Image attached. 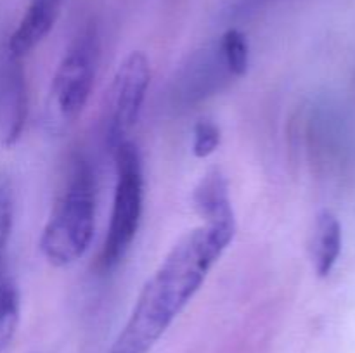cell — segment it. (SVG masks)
Instances as JSON below:
<instances>
[{"label": "cell", "mask_w": 355, "mask_h": 353, "mask_svg": "<svg viewBox=\"0 0 355 353\" xmlns=\"http://www.w3.org/2000/svg\"><path fill=\"white\" fill-rule=\"evenodd\" d=\"M236 235V227L203 224L184 234L146 280L127 324L110 353H149L196 296L215 263Z\"/></svg>", "instance_id": "6da1fadb"}, {"label": "cell", "mask_w": 355, "mask_h": 353, "mask_svg": "<svg viewBox=\"0 0 355 353\" xmlns=\"http://www.w3.org/2000/svg\"><path fill=\"white\" fill-rule=\"evenodd\" d=\"M96 227V176L83 156L69 163L59 194L40 237V251L54 266L75 263L89 249Z\"/></svg>", "instance_id": "7a4b0ae2"}, {"label": "cell", "mask_w": 355, "mask_h": 353, "mask_svg": "<svg viewBox=\"0 0 355 353\" xmlns=\"http://www.w3.org/2000/svg\"><path fill=\"white\" fill-rule=\"evenodd\" d=\"M116 166L113 210L103 246L101 263L114 269L130 249L139 230L144 203V173L141 151L132 141H125L113 151Z\"/></svg>", "instance_id": "3957f363"}, {"label": "cell", "mask_w": 355, "mask_h": 353, "mask_svg": "<svg viewBox=\"0 0 355 353\" xmlns=\"http://www.w3.org/2000/svg\"><path fill=\"white\" fill-rule=\"evenodd\" d=\"M101 40L94 24L83 28L62 55L49 93V111L62 125L83 113L96 82Z\"/></svg>", "instance_id": "277c9868"}, {"label": "cell", "mask_w": 355, "mask_h": 353, "mask_svg": "<svg viewBox=\"0 0 355 353\" xmlns=\"http://www.w3.org/2000/svg\"><path fill=\"white\" fill-rule=\"evenodd\" d=\"M151 83V64L142 51H134L123 59L113 76L104 107V135L111 152L128 141V132L141 116Z\"/></svg>", "instance_id": "5b68a950"}, {"label": "cell", "mask_w": 355, "mask_h": 353, "mask_svg": "<svg viewBox=\"0 0 355 353\" xmlns=\"http://www.w3.org/2000/svg\"><path fill=\"white\" fill-rule=\"evenodd\" d=\"M28 116V87L23 57L0 47V144L12 147L23 134Z\"/></svg>", "instance_id": "8992f818"}, {"label": "cell", "mask_w": 355, "mask_h": 353, "mask_svg": "<svg viewBox=\"0 0 355 353\" xmlns=\"http://www.w3.org/2000/svg\"><path fill=\"white\" fill-rule=\"evenodd\" d=\"M193 203L203 224L236 227L234 208L229 196V182L220 168L208 170L193 194Z\"/></svg>", "instance_id": "52a82bcc"}, {"label": "cell", "mask_w": 355, "mask_h": 353, "mask_svg": "<svg viewBox=\"0 0 355 353\" xmlns=\"http://www.w3.org/2000/svg\"><path fill=\"white\" fill-rule=\"evenodd\" d=\"M62 0H30L19 24L10 35L7 47L19 57L33 51L54 28Z\"/></svg>", "instance_id": "ba28073f"}, {"label": "cell", "mask_w": 355, "mask_h": 353, "mask_svg": "<svg viewBox=\"0 0 355 353\" xmlns=\"http://www.w3.org/2000/svg\"><path fill=\"white\" fill-rule=\"evenodd\" d=\"M343 234L338 217L329 210H321L314 220L311 235V258L314 272L328 277L342 255Z\"/></svg>", "instance_id": "9c48e42d"}, {"label": "cell", "mask_w": 355, "mask_h": 353, "mask_svg": "<svg viewBox=\"0 0 355 353\" xmlns=\"http://www.w3.org/2000/svg\"><path fill=\"white\" fill-rule=\"evenodd\" d=\"M19 325V293L9 277L0 273V353L12 343Z\"/></svg>", "instance_id": "30bf717a"}, {"label": "cell", "mask_w": 355, "mask_h": 353, "mask_svg": "<svg viewBox=\"0 0 355 353\" xmlns=\"http://www.w3.org/2000/svg\"><path fill=\"white\" fill-rule=\"evenodd\" d=\"M225 68L232 78H241L246 75L250 64V47L245 33L236 28L225 31L217 44Z\"/></svg>", "instance_id": "8fae6325"}, {"label": "cell", "mask_w": 355, "mask_h": 353, "mask_svg": "<svg viewBox=\"0 0 355 353\" xmlns=\"http://www.w3.org/2000/svg\"><path fill=\"white\" fill-rule=\"evenodd\" d=\"M14 218V196L12 185L7 176L0 175V273L2 272L3 256H6L7 244H9L10 232H12Z\"/></svg>", "instance_id": "7c38bea8"}, {"label": "cell", "mask_w": 355, "mask_h": 353, "mask_svg": "<svg viewBox=\"0 0 355 353\" xmlns=\"http://www.w3.org/2000/svg\"><path fill=\"white\" fill-rule=\"evenodd\" d=\"M193 152L196 158H208L220 145V128L211 120H201L194 125Z\"/></svg>", "instance_id": "4fadbf2b"}]
</instances>
